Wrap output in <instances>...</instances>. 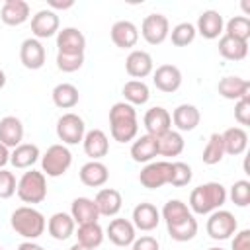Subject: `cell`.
<instances>
[{"mask_svg":"<svg viewBox=\"0 0 250 250\" xmlns=\"http://www.w3.org/2000/svg\"><path fill=\"white\" fill-rule=\"evenodd\" d=\"M109 133L117 143H129L137 139L139 121L137 109L127 102H117L109 109Z\"/></svg>","mask_w":250,"mask_h":250,"instance_id":"obj_1","label":"cell"},{"mask_svg":"<svg viewBox=\"0 0 250 250\" xmlns=\"http://www.w3.org/2000/svg\"><path fill=\"white\" fill-rule=\"evenodd\" d=\"M227 201V189L219 182H207L191 189L189 193V211L195 215H211L221 209Z\"/></svg>","mask_w":250,"mask_h":250,"instance_id":"obj_2","label":"cell"},{"mask_svg":"<svg viewBox=\"0 0 250 250\" xmlns=\"http://www.w3.org/2000/svg\"><path fill=\"white\" fill-rule=\"evenodd\" d=\"M10 225L16 230V234H20L27 240L39 238L47 229L45 215L39 209H35L33 205H21V207L14 209L12 217H10Z\"/></svg>","mask_w":250,"mask_h":250,"instance_id":"obj_3","label":"cell"},{"mask_svg":"<svg viewBox=\"0 0 250 250\" xmlns=\"http://www.w3.org/2000/svg\"><path fill=\"white\" fill-rule=\"evenodd\" d=\"M16 193L23 203H29V205L41 203L47 197V176L33 168L23 172L21 178L18 180Z\"/></svg>","mask_w":250,"mask_h":250,"instance_id":"obj_4","label":"cell"},{"mask_svg":"<svg viewBox=\"0 0 250 250\" xmlns=\"http://www.w3.org/2000/svg\"><path fill=\"white\" fill-rule=\"evenodd\" d=\"M72 164V152L66 145H51L45 154H41V172L49 178H59L66 174Z\"/></svg>","mask_w":250,"mask_h":250,"instance_id":"obj_5","label":"cell"},{"mask_svg":"<svg viewBox=\"0 0 250 250\" xmlns=\"http://www.w3.org/2000/svg\"><path fill=\"white\" fill-rule=\"evenodd\" d=\"M205 229H207V234L213 240H227L236 232L238 223H236V219H234V215L230 211L217 209V211H213L209 215Z\"/></svg>","mask_w":250,"mask_h":250,"instance_id":"obj_6","label":"cell"},{"mask_svg":"<svg viewBox=\"0 0 250 250\" xmlns=\"http://www.w3.org/2000/svg\"><path fill=\"white\" fill-rule=\"evenodd\" d=\"M86 135L84 119L72 111L62 113L57 121V137L62 141V145H78L82 143Z\"/></svg>","mask_w":250,"mask_h":250,"instance_id":"obj_7","label":"cell"},{"mask_svg":"<svg viewBox=\"0 0 250 250\" xmlns=\"http://www.w3.org/2000/svg\"><path fill=\"white\" fill-rule=\"evenodd\" d=\"M170 168L172 162L168 160H152L145 164V168L139 174V182L146 189H158L170 182Z\"/></svg>","mask_w":250,"mask_h":250,"instance_id":"obj_8","label":"cell"},{"mask_svg":"<svg viewBox=\"0 0 250 250\" xmlns=\"http://www.w3.org/2000/svg\"><path fill=\"white\" fill-rule=\"evenodd\" d=\"M141 35L148 45H160L170 35V21L164 14H148L141 23Z\"/></svg>","mask_w":250,"mask_h":250,"instance_id":"obj_9","label":"cell"},{"mask_svg":"<svg viewBox=\"0 0 250 250\" xmlns=\"http://www.w3.org/2000/svg\"><path fill=\"white\" fill-rule=\"evenodd\" d=\"M59 14L53 12L51 8L47 10H39L33 18H31V33L35 39H47V37H53L55 33H59Z\"/></svg>","mask_w":250,"mask_h":250,"instance_id":"obj_10","label":"cell"},{"mask_svg":"<svg viewBox=\"0 0 250 250\" xmlns=\"http://www.w3.org/2000/svg\"><path fill=\"white\" fill-rule=\"evenodd\" d=\"M45 59H47V53H45V47L39 39L35 37H27L21 41L20 45V61L25 68L29 70H39L43 64H45Z\"/></svg>","mask_w":250,"mask_h":250,"instance_id":"obj_11","label":"cell"},{"mask_svg":"<svg viewBox=\"0 0 250 250\" xmlns=\"http://www.w3.org/2000/svg\"><path fill=\"white\" fill-rule=\"evenodd\" d=\"M57 49L64 55H84L86 37L78 27H62L57 33Z\"/></svg>","mask_w":250,"mask_h":250,"instance_id":"obj_12","label":"cell"},{"mask_svg":"<svg viewBox=\"0 0 250 250\" xmlns=\"http://www.w3.org/2000/svg\"><path fill=\"white\" fill-rule=\"evenodd\" d=\"M125 70H127V74L131 76V78H135V80H143V78H146L148 74H152V70H154V61H152V57H150V53H146V51H143V49H133L129 55H127V59H125Z\"/></svg>","mask_w":250,"mask_h":250,"instance_id":"obj_13","label":"cell"},{"mask_svg":"<svg viewBox=\"0 0 250 250\" xmlns=\"http://www.w3.org/2000/svg\"><path fill=\"white\" fill-rule=\"evenodd\" d=\"M152 82L160 92L172 94L182 86V70L176 64H160L152 70Z\"/></svg>","mask_w":250,"mask_h":250,"instance_id":"obj_14","label":"cell"},{"mask_svg":"<svg viewBox=\"0 0 250 250\" xmlns=\"http://www.w3.org/2000/svg\"><path fill=\"white\" fill-rule=\"evenodd\" d=\"M143 123H145L146 135H152V137H156V139L172 129V117H170L168 109H164V107H160V105L150 107V109L145 113Z\"/></svg>","mask_w":250,"mask_h":250,"instance_id":"obj_15","label":"cell"},{"mask_svg":"<svg viewBox=\"0 0 250 250\" xmlns=\"http://www.w3.org/2000/svg\"><path fill=\"white\" fill-rule=\"evenodd\" d=\"M109 37L113 41L115 47L119 49H133L139 41V29L133 21L129 20H119L111 25L109 29Z\"/></svg>","mask_w":250,"mask_h":250,"instance_id":"obj_16","label":"cell"},{"mask_svg":"<svg viewBox=\"0 0 250 250\" xmlns=\"http://www.w3.org/2000/svg\"><path fill=\"white\" fill-rule=\"evenodd\" d=\"M135 232H137V229L133 227V223L129 219H111L105 229V236L115 246H131L133 240L137 238Z\"/></svg>","mask_w":250,"mask_h":250,"instance_id":"obj_17","label":"cell"},{"mask_svg":"<svg viewBox=\"0 0 250 250\" xmlns=\"http://www.w3.org/2000/svg\"><path fill=\"white\" fill-rule=\"evenodd\" d=\"M131 223L135 229L143 230V232H148V230H154L160 223V211L152 205V203H139L135 205L133 209V215H131Z\"/></svg>","mask_w":250,"mask_h":250,"instance_id":"obj_18","label":"cell"},{"mask_svg":"<svg viewBox=\"0 0 250 250\" xmlns=\"http://www.w3.org/2000/svg\"><path fill=\"white\" fill-rule=\"evenodd\" d=\"M195 31L201 37H205V39H217V37H221L223 31H225L223 16L217 10H205V12H201V16L197 18V23H195Z\"/></svg>","mask_w":250,"mask_h":250,"instance_id":"obj_19","label":"cell"},{"mask_svg":"<svg viewBox=\"0 0 250 250\" xmlns=\"http://www.w3.org/2000/svg\"><path fill=\"white\" fill-rule=\"evenodd\" d=\"M217 92L225 100L238 102V100L250 96V82L246 78H240V76H223L217 84Z\"/></svg>","mask_w":250,"mask_h":250,"instance_id":"obj_20","label":"cell"},{"mask_svg":"<svg viewBox=\"0 0 250 250\" xmlns=\"http://www.w3.org/2000/svg\"><path fill=\"white\" fill-rule=\"evenodd\" d=\"M82 146L86 156H90V160H100L109 152V139L102 129H92L86 131L82 139Z\"/></svg>","mask_w":250,"mask_h":250,"instance_id":"obj_21","label":"cell"},{"mask_svg":"<svg viewBox=\"0 0 250 250\" xmlns=\"http://www.w3.org/2000/svg\"><path fill=\"white\" fill-rule=\"evenodd\" d=\"M158 156V139L152 135H141L131 145V158L139 164H148Z\"/></svg>","mask_w":250,"mask_h":250,"instance_id":"obj_22","label":"cell"},{"mask_svg":"<svg viewBox=\"0 0 250 250\" xmlns=\"http://www.w3.org/2000/svg\"><path fill=\"white\" fill-rule=\"evenodd\" d=\"M23 141V123L16 115H6L0 119V143L8 148H16Z\"/></svg>","mask_w":250,"mask_h":250,"instance_id":"obj_23","label":"cell"},{"mask_svg":"<svg viewBox=\"0 0 250 250\" xmlns=\"http://www.w3.org/2000/svg\"><path fill=\"white\" fill-rule=\"evenodd\" d=\"M94 203L98 207V213L100 217H115L119 211H121V205H123V197L117 189L113 188H104L96 193L94 197Z\"/></svg>","mask_w":250,"mask_h":250,"instance_id":"obj_24","label":"cell"},{"mask_svg":"<svg viewBox=\"0 0 250 250\" xmlns=\"http://www.w3.org/2000/svg\"><path fill=\"white\" fill-rule=\"evenodd\" d=\"M172 123L176 125V129L180 133H186V131H193L199 121H201V113L199 109L193 105V104H180L174 111H172Z\"/></svg>","mask_w":250,"mask_h":250,"instance_id":"obj_25","label":"cell"},{"mask_svg":"<svg viewBox=\"0 0 250 250\" xmlns=\"http://www.w3.org/2000/svg\"><path fill=\"white\" fill-rule=\"evenodd\" d=\"M78 176H80V182L84 186H88V188H102L109 180V170H107V166L104 162L90 160V162L82 164Z\"/></svg>","mask_w":250,"mask_h":250,"instance_id":"obj_26","label":"cell"},{"mask_svg":"<svg viewBox=\"0 0 250 250\" xmlns=\"http://www.w3.org/2000/svg\"><path fill=\"white\" fill-rule=\"evenodd\" d=\"M0 20L6 25H21L29 20V4L25 0H6L0 10Z\"/></svg>","mask_w":250,"mask_h":250,"instance_id":"obj_27","label":"cell"},{"mask_svg":"<svg viewBox=\"0 0 250 250\" xmlns=\"http://www.w3.org/2000/svg\"><path fill=\"white\" fill-rule=\"evenodd\" d=\"M47 230L55 240H66V238H70L74 234L76 223L70 217V213L59 211V213H53L51 219L47 221Z\"/></svg>","mask_w":250,"mask_h":250,"instance_id":"obj_28","label":"cell"},{"mask_svg":"<svg viewBox=\"0 0 250 250\" xmlns=\"http://www.w3.org/2000/svg\"><path fill=\"white\" fill-rule=\"evenodd\" d=\"M70 217L74 219L76 225H88V223H98L100 213L90 197H76L70 203Z\"/></svg>","mask_w":250,"mask_h":250,"instance_id":"obj_29","label":"cell"},{"mask_svg":"<svg viewBox=\"0 0 250 250\" xmlns=\"http://www.w3.org/2000/svg\"><path fill=\"white\" fill-rule=\"evenodd\" d=\"M39 156H41V152H39V146L37 145H33V143H21L16 148H12V152H10V164L14 168L25 170V168H31L39 160Z\"/></svg>","mask_w":250,"mask_h":250,"instance_id":"obj_30","label":"cell"},{"mask_svg":"<svg viewBox=\"0 0 250 250\" xmlns=\"http://www.w3.org/2000/svg\"><path fill=\"white\" fill-rule=\"evenodd\" d=\"M221 137L225 145V154L238 156L248 146V133L244 127H229L225 133H221Z\"/></svg>","mask_w":250,"mask_h":250,"instance_id":"obj_31","label":"cell"},{"mask_svg":"<svg viewBox=\"0 0 250 250\" xmlns=\"http://www.w3.org/2000/svg\"><path fill=\"white\" fill-rule=\"evenodd\" d=\"M51 96H53V104H55L57 107H61V109H70V107H74V105L78 104V100H80L78 88H76L74 84H70V82H61V84H57V86L53 88Z\"/></svg>","mask_w":250,"mask_h":250,"instance_id":"obj_32","label":"cell"},{"mask_svg":"<svg viewBox=\"0 0 250 250\" xmlns=\"http://www.w3.org/2000/svg\"><path fill=\"white\" fill-rule=\"evenodd\" d=\"M76 234V242L96 250L102 242H104V229L100 227V223H88V225H78V230H74Z\"/></svg>","mask_w":250,"mask_h":250,"instance_id":"obj_33","label":"cell"},{"mask_svg":"<svg viewBox=\"0 0 250 250\" xmlns=\"http://www.w3.org/2000/svg\"><path fill=\"white\" fill-rule=\"evenodd\" d=\"M219 53L227 61H242L248 55V43L232 39L229 35H221V39H219Z\"/></svg>","mask_w":250,"mask_h":250,"instance_id":"obj_34","label":"cell"},{"mask_svg":"<svg viewBox=\"0 0 250 250\" xmlns=\"http://www.w3.org/2000/svg\"><path fill=\"white\" fill-rule=\"evenodd\" d=\"M184 137L180 131H168L158 137V156H180L184 152Z\"/></svg>","mask_w":250,"mask_h":250,"instance_id":"obj_35","label":"cell"},{"mask_svg":"<svg viewBox=\"0 0 250 250\" xmlns=\"http://www.w3.org/2000/svg\"><path fill=\"white\" fill-rule=\"evenodd\" d=\"M123 98L127 104H131L133 107L135 105H145L150 98V90L148 86L143 82V80H129L123 84V90H121Z\"/></svg>","mask_w":250,"mask_h":250,"instance_id":"obj_36","label":"cell"},{"mask_svg":"<svg viewBox=\"0 0 250 250\" xmlns=\"http://www.w3.org/2000/svg\"><path fill=\"white\" fill-rule=\"evenodd\" d=\"M189 215H193V213H191L189 207H188L184 201H180V199H168V201L164 203L162 211H160V217L164 219L166 227H168V225H176V223L188 219Z\"/></svg>","mask_w":250,"mask_h":250,"instance_id":"obj_37","label":"cell"},{"mask_svg":"<svg viewBox=\"0 0 250 250\" xmlns=\"http://www.w3.org/2000/svg\"><path fill=\"white\" fill-rule=\"evenodd\" d=\"M168 234L172 240L176 242H188L197 234V219L193 215H189L188 219L176 223V225H168Z\"/></svg>","mask_w":250,"mask_h":250,"instance_id":"obj_38","label":"cell"},{"mask_svg":"<svg viewBox=\"0 0 250 250\" xmlns=\"http://www.w3.org/2000/svg\"><path fill=\"white\" fill-rule=\"evenodd\" d=\"M201 158H203V162L207 166H215V164H219L225 158V145H223L221 133H213L209 137V141H207V145L203 148Z\"/></svg>","mask_w":250,"mask_h":250,"instance_id":"obj_39","label":"cell"},{"mask_svg":"<svg viewBox=\"0 0 250 250\" xmlns=\"http://www.w3.org/2000/svg\"><path fill=\"white\" fill-rule=\"evenodd\" d=\"M225 35L238 39V41H246L250 39V20L246 16H232L227 23H225Z\"/></svg>","mask_w":250,"mask_h":250,"instance_id":"obj_40","label":"cell"},{"mask_svg":"<svg viewBox=\"0 0 250 250\" xmlns=\"http://www.w3.org/2000/svg\"><path fill=\"white\" fill-rule=\"evenodd\" d=\"M197 31H195V25L189 23V21H182L178 25L172 27L170 31V39H172V45L176 47H188L189 43H193Z\"/></svg>","mask_w":250,"mask_h":250,"instance_id":"obj_41","label":"cell"},{"mask_svg":"<svg viewBox=\"0 0 250 250\" xmlns=\"http://www.w3.org/2000/svg\"><path fill=\"white\" fill-rule=\"evenodd\" d=\"M191 166L186 164V162H172V168H170V186L174 188H184L191 182Z\"/></svg>","mask_w":250,"mask_h":250,"instance_id":"obj_42","label":"cell"},{"mask_svg":"<svg viewBox=\"0 0 250 250\" xmlns=\"http://www.w3.org/2000/svg\"><path fill=\"white\" fill-rule=\"evenodd\" d=\"M227 197H230V201L238 207H246L250 203V182L248 180H236L230 186V191L227 193Z\"/></svg>","mask_w":250,"mask_h":250,"instance_id":"obj_43","label":"cell"},{"mask_svg":"<svg viewBox=\"0 0 250 250\" xmlns=\"http://www.w3.org/2000/svg\"><path fill=\"white\" fill-rule=\"evenodd\" d=\"M84 64V55H64L57 53V66L62 72H76Z\"/></svg>","mask_w":250,"mask_h":250,"instance_id":"obj_44","label":"cell"},{"mask_svg":"<svg viewBox=\"0 0 250 250\" xmlns=\"http://www.w3.org/2000/svg\"><path fill=\"white\" fill-rule=\"evenodd\" d=\"M16 188H18V182H16L14 172L2 168L0 170V199H10L16 193Z\"/></svg>","mask_w":250,"mask_h":250,"instance_id":"obj_45","label":"cell"},{"mask_svg":"<svg viewBox=\"0 0 250 250\" xmlns=\"http://www.w3.org/2000/svg\"><path fill=\"white\" fill-rule=\"evenodd\" d=\"M234 119L240 125H248L250 123V96L234 102Z\"/></svg>","mask_w":250,"mask_h":250,"instance_id":"obj_46","label":"cell"},{"mask_svg":"<svg viewBox=\"0 0 250 250\" xmlns=\"http://www.w3.org/2000/svg\"><path fill=\"white\" fill-rule=\"evenodd\" d=\"M230 248L232 250H250V229H242V230L234 232Z\"/></svg>","mask_w":250,"mask_h":250,"instance_id":"obj_47","label":"cell"},{"mask_svg":"<svg viewBox=\"0 0 250 250\" xmlns=\"http://www.w3.org/2000/svg\"><path fill=\"white\" fill-rule=\"evenodd\" d=\"M131 250H160V244L154 236H141V238H135L133 244H131Z\"/></svg>","mask_w":250,"mask_h":250,"instance_id":"obj_48","label":"cell"},{"mask_svg":"<svg viewBox=\"0 0 250 250\" xmlns=\"http://www.w3.org/2000/svg\"><path fill=\"white\" fill-rule=\"evenodd\" d=\"M49 6H51V10H53V12H55V10H68V8H72V6H74V2H72V0H64V2L49 0Z\"/></svg>","mask_w":250,"mask_h":250,"instance_id":"obj_49","label":"cell"},{"mask_svg":"<svg viewBox=\"0 0 250 250\" xmlns=\"http://www.w3.org/2000/svg\"><path fill=\"white\" fill-rule=\"evenodd\" d=\"M10 162V148L0 143V170Z\"/></svg>","mask_w":250,"mask_h":250,"instance_id":"obj_50","label":"cell"},{"mask_svg":"<svg viewBox=\"0 0 250 250\" xmlns=\"http://www.w3.org/2000/svg\"><path fill=\"white\" fill-rule=\"evenodd\" d=\"M18 250H45V248L39 246V244L33 242V240H25V242H21V244L18 246Z\"/></svg>","mask_w":250,"mask_h":250,"instance_id":"obj_51","label":"cell"},{"mask_svg":"<svg viewBox=\"0 0 250 250\" xmlns=\"http://www.w3.org/2000/svg\"><path fill=\"white\" fill-rule=\"evenodd\" d=\"M68 250H92V248H86V246H82V244H78V242H76V244H72Z\"/></svg>","mask_w":250,"mask_h":250,"instance_id":"obj_52","label":"cell"},{"mask_svg":"<svg viewBox=\"0 0 250 250\" xmlns=\"http://www.w3.org/2000/svg\"><path fill=\"white\" fill-rule=\"evenodd\" d=\"M6 86V74H4V70L0 68V90Z\"/></svg>","mask_w":250,"mask_h":250,"instance_id":"obj_53","label":"cell"},{"mask_svg":"<svg viewBox=\"0 0 250 250\" xmlns=\"http://www.w3.org/2000/svg\"><path fill=\"white\" fill-rule=\"evenodd\" d=\"M242 8H244V12H246V18H248V16H250V4H248L246 0L242 2Z\"/></svg>","mask_w":250,"mask_h":250,"instance_id":"obj_54","label":"cell"},{"mask_svg":"<svg viewBox=\"0 0 250 250\" xmlns=\"http://www.w3.org/2000/svg\"><path fill=\"white\" fill-rule=\"evenodd\" d=\"M207 250H225V248H219V246H211V248H207Z\"/></svg>","mask_w":250,"mask_h":250,"instance_id":"obj_55","label":"cell"},{"mask_svg":"<svg viewBox=\"0 0 250 250\" xmlns=\"http://www.w3.org/2000/svg\"><path fill=\"white\" fill-rule=\"evenodd\" d=\"M0 250H4V248H2V246H0Z\"/></svg>","mask_w":250,"mask_h":250,"instance_id":"obj_56","label":"cell"}]
</instances>
